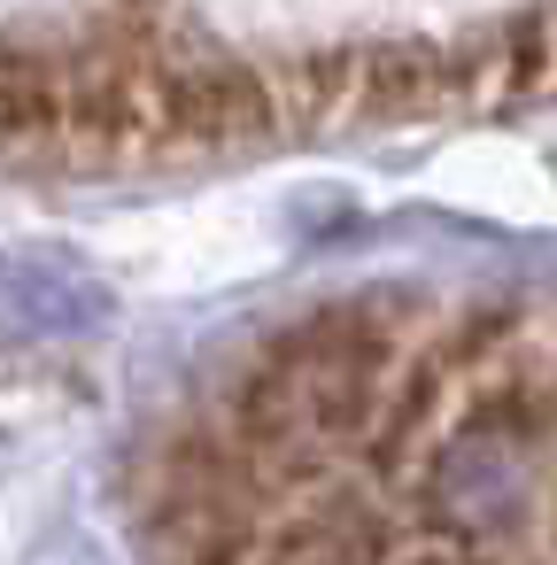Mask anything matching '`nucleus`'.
Returning <instances> with one entry per match:
<instances>
[{
  "instance_id": "f257e3e1",
  "label": "nucleus",
  "mask_w": 557,
  "mask_h": 565,
  "mask_svg": "<svg viewBox=\"0 0 557 565\" xmlns=\"http://www.w3.org/2000/svg\"><path fill=\"white\" fill-rule=\"evenodd\" d=\"M163 117H171V156L264 148L271 132H287L271 71L233 55H163Z\"/></svg>"
},
{
  "instance_id": "f03ea898",
  "label": "nucleus",
  "mask_w": 557,
  "mask_h": 565,
  "mask_svg": "<svg viewBox=\"0 0 557 565\" xmlns=\"http://www.w3.org/2000/svg\"><path fill=\"white\" fill-rule=\"evenodd\" d=\"M472 109V47L441 40H379L356 47V117L349 125H418Z\"/></svg>"
},
{
  "instance_id": "7ed1b4c3",
  "label": "nucleus",
  "mask_w": 557,
  "mask_h": 565,
  "mask_svg": "<svg viewBox=\"0 0 557 565\" xmlns=\"http://www.w3.org/2000/svg\"><path fill=\"white\" fill-rule=\"evenodd\" d=\"M63 148V63L0 47V156H55Z\"/></svg>"
},
{
  "instance_id": "20e7f679",
  "label": "nucleus",
  "mask_w": 557,
  "mask_h": 565,
  "mask_svg": "<svg viewBox=\"0 0 557 565\" xmlns=\"http://www.w3.org/2000/svg\"><path fill=\"white\" fill-rule=\"evenodd\" d=\"M395 565H457V542H418V550H403Z\"/></svg>"
}]
</instances>
